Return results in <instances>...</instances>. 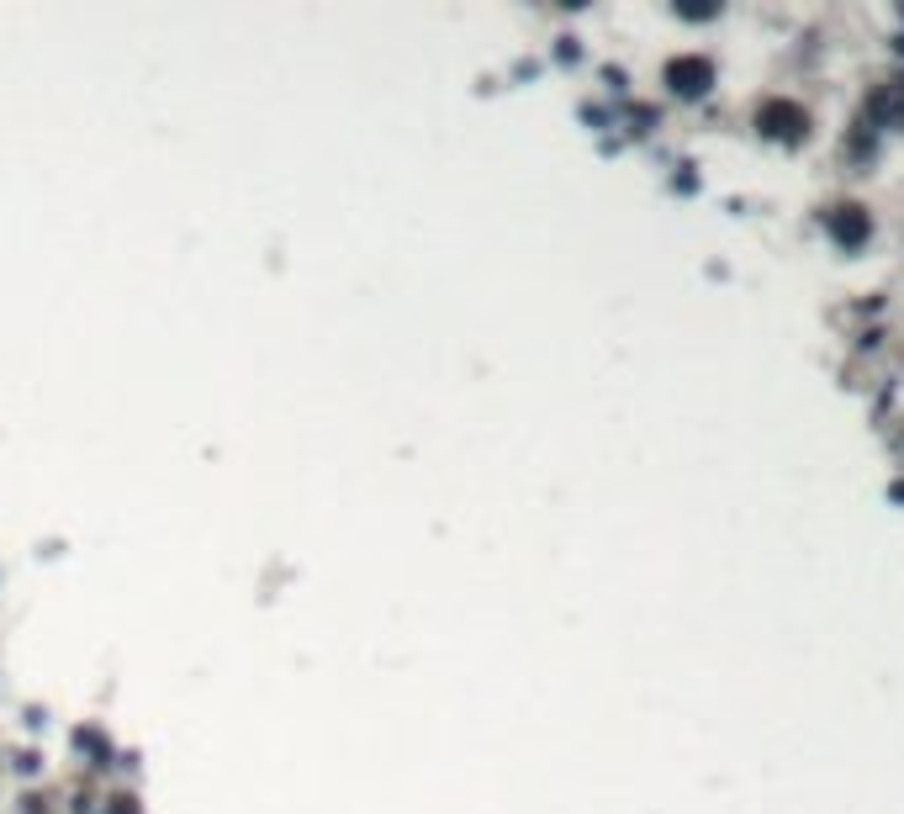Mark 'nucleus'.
<instances>
[{"instance_id": "obj_5", "label": "nucleus", "mask_w": 904, "mask_h": 814, "mask_svg": "<svg viewBox=\"0 0 904 814\" xmlns=\"http://www.w3.org/2000/svg\"><path fill=\"white\" fill-rule=\"evenodd\" d=\"M894 497H899V503H904V481H894Z\"/></svg>"}, {"instance_id": "obj_3", "label": "nucleus", "mask_w": 904, "mask_h": 814, "mask_svg": "<svg viewBox=\"0 0 904 814\" xmlns=\"http://www.w3.org/2000/svg\"><path fill=\"white\" fill-rule=\"evenodd\" d=\"M825 233L836 238L841 249H862V244H867V233H873V222H867V212H862V207H852V201H846V207L825 212Z\"/></svg>"}, {"instance_id": "obj_1", "label": "nucleus", "mask_w": 904, "mask_h": 814, "mask_svg": "<svg viewBox=\"0 0 904 814\" xmlns=\"http://www.w3.org/2000/svg\"><path fill=\"white\" fill-rule=\"evenodd\" d=\"M756 127H762V138L804 143V138H809V111H804L799 101H762V111H756Z\"/></svg>"}, {"instance_id": "obj_4", "label": "nucleus", "mask_w": 904, "mask_h": 814, "mask_svg": "<svg viewBox=\"0 0 904 814\" xmlns=\"http://www.w3.org/2000/svg\"><path fill=\"white\" fill-rule=\"evenodd\" d=\"M867 117L883 122V127L904 122V85H878L873 96H867Z\"/></svg>"}, {"instance_id": "obj_2", "label": "nucleus", "mask_w": 904, "mask_h": 814, "mask_svg": "<svg viewBox=\"0 0 904 814\" xmlns=\"http://www.w3.org/2000/svg\"><path fill=\"white\" fill-rule=\"evenodd\" d=\"M667 85H672V96H682V101L709 96V85H714V64H709V59H698V53H682V59H672V64H667Z\"/></svg>"}]
</instances>
